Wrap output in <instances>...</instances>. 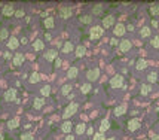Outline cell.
<instances>
[{
  "instance_id": "9a60e30c",
  "label": "cell",
  "mask_w": 159,
  "mask_h": 140,
  "mask_svg": "<svg viewBox=\"0 0 159 140\" xmlns=\"http://www.w3.org/2000/svg\"><path fill=\"white\" fill-rule=\"evenodd\" d=\"M12 60H14V66H21L24 63V55L22 54H15Z\"/></svg>"
},
{
  "instance_id": "44dd1931",
  "label": "cell",
  "mask_w": 159,
  "mask_h": 140,
  "mask_svg": "<svg viewBox=\"0 0 159 140\" xmlns=\"http://www.w3.org/2000/svg\"><path fill=\"white\" fill-rule=\"evenodd\" d=\"M72 128H73V125H72V122L70 121H66L63 125H61V130L64 131V133H70V131H72Z\"/></svg>"
},
{
  "instance_id": "4fadbf2b",
  "label": "cell",
  "mask_w": 159,
  "mask_h": 140,
  "mask_svg": "<svg viewBox=\"0 0 159 140\" xmlns=\"http://www.w3.org/2000/svg\"><path fill=\"white\" fill-rule=\"evenodd\" d=\"M2 14H3L5 16H11V15H14V14H15V7H14L12 5H6V6H3Z\"/></svg>"
},
{
  "instance_id": "f6af8a7d",
  "label": "cell",
  "mask_w": 159,
  "mask_h": 140,
  "mask_svg": "<svg viewBox=\"0 0 159 140\" xmlns=\"http://www.w3.org/2000/svg\"><path fill=\"white\" fill-rule=\"evenodd\" d=\"M20 43H22V45H25V43H27V37H21Z\"/></svg>"
},
{
  "instance_id": "5bb4252c",
  "label": "cell",
  "mask_w": 159,
  "mask_h": 140,
  "mask_svg": "<svg viewBox=\"0 0 159 140\" xmlns=\"http://www.w3.org/2000/svg\"><path fill=\"white\" fill-rule=\"evenodd\" d=\"M74 54H76V57H77V58L83 57V55L86 54V48H85V46H82V45L76 46V48H74Z\"/></svg>"
},
{
  "instance_id": "6da1fadb",
  "label": "cell",
  "mask_w": 159,
  "mask_h": 140,
  "mask_svg": "<svg viewBox=\"0 0 159 140\" xmlns=\"http://www.w3.org/2000/svg\"><path fill=\"white\" fill-rule=\"evenodd\" d=\"M77 109H79L77 103H70L68 106L64 109V112H63V118H64V119H68L70 116H73L74 113L77 112Z\"/></svg>"
},
{
  "instance_id": "f35d334b",
  "label": "cell",
  "mask_w": 159,
  "mask_h": 140,
  "mask_svg": "<svg viewBox=\"0 0 159 140\" xmlns=\"http://www.w3.org/2000/svg\"><path fill=\"white\" fill-rule=\"evenodd\" d=\"M21 140H33V134L31 133H24V134H21Z\"/></svg>"
},
{
  "instance_id": "ac0fdd59",
  "label": "cell",
  "mask_w": 159,
  "mask_h": 140,
  "mask_svg": "<svg viewBox=\"0 0 159 140\" xmlns=\"http://www.w3.org/2000/svg\"><path fill=\"white\" fill-rule=\"evenodd\" d=\"M77 73H79L77 67H70V69H68V72H67V76H68V79H74V77L77 76Z\"/></svg>"
},
{
  "instance_id": "c3c4849f",
  "label": "cell",
  "mask_w": 159,
  "mask_h": 140,
  "mask_svg": "<svg viewBox=\"0 0 159 140\" xmlns=\"http://www.w3.org/2000/svg\"><path fill=\"white\" fill-rule=\"evenodd\" d=\"M45 39H46V40H51V39H52V36H51V34H46Z\"/></svg>"
},
{
  "instance_id": "d6a6232c",
  "label": "cell",
  "mask_w": 159,
  "mask_h": 140,
  "mask_svg": "<svg viewBox=\"0 0 159 140\" xmlns=\"http://www.w3.org/2000/svg\"><path fill=\"white\" fill-rule=\"evenodd\" d=\"M7 37H9V31L6 29H0V40H5Z\"/></svg>"
},
{
  "instance_id": "484cf974",
  "label": "cell",
  "mask_w": 159,
  "mask_h": 140,
  "mask_svg": "<svg viewBox=\"0 0 159 140\" xmlns=\"http://www.w3.org/2000/svg\"><path fill=\"white\" fill-rule=\"evenodd\" d=\"M85 127H86V125L83 124V122H79V124L76 125V133H77V134H83L85 130H86Z\"/></svg>"
},
{
  "instance_id": "b9f144b4",
  "label": "cell",
  "mask_w": 159,
  "mask_h": 140,
  "mask_svg": "<svg viewBox=\"0 0 159 140\" xmlns=\"http://www.w3.org/2000/svg\"><path fill=\"white\" fill-rule=\"evenodd\" d=\"M3 58H5V60H11V58H14V55L11 54V52H9V51H6V52H5V54H3Z\"/></svg>"
},
{
  "instance_id": "3957f363",
  "label": "cell",
  "mask_w": 159,
  "mask_h": 140,
  "mask_svg": "<svg viewBox=\"0 0 159 140\" xmlns=\"http://www.w3.org/2000/svg\"><path fill=\"white\" fill-rule=\"evenodd\" d=\"M98 76H100V69H91V70H88L86 72V79L89 81V84L91 82H94L95 79H98Z\"/></svg>"
},
{
  "instance_id": "d6986e66",
  "label": "cell",
  "mask_w": 159,
  "mask_h": 140,
  "mask_svg": "<svg viewBox=\"0 0 159 140\" xmlns=\"http://www.w3.org/2000/svg\"><path fill=\"white\" fill-rule=\"evenodd\" d=\"M33 48H34V51H42L43 48H45V43H43L40 39H37V40H34Z\"/></svg>"
},
{
  "instance_id": "bcb514c9",
  "label": "cell",
  "mask_w": 159,
  "mask_h": 140,
  "mask_svg": "<svg viewBox=\"0 0 159 140\" xmlns=\"http://www.w3.org/2000/svg\"><path fill=\"white\" fill-rule=\"evenodd\" d=\"M129 31H132V30H134V25H132V24H128V27H127Z\"/></svg>"
},
{
  "instance_id": "7a4b0ae2",
  "label": "cell",
  "mask_w": 159,
  "mask_h": 140,
  "mask_svg": "<svg viewBox=\"0 0 159 140\" xmlns=\"http://www.w3.org/2000/svg\"><path fill=\"white\" fill-rule=\"evenodd\" d=\"M103 34H104V29L101 27V25H95V27L91 29V39H94V40L100 39Z\"/></svg>"
},
{
  "instance_id": "7402d4cb",
  "label": "cell",
  "mask_w": 159,
  "mask_h": 140,
  "mask_svg": "<svg viewBox=\"0 0 159 140\" xmlns=\"http://www.w3.org/2000/svg\"><path fill=\"white\" fill-rule=\"evenodd\" d=\"M43 104H45V100H43V99H34L33 107H34V109H42V107H43Z\"/></svg>"
},
{
  "instance_id": "f546056e",
  "label": "cell",
  "mask_w": 159,
  "mask_h": 140,
  "mask_svg": "<svg viewBox=\"0 0 159 140\" xmlns=\"http://www.w3.org/2000/svg\"><path fill=\"white\" fill-rule=\"evenodd\" d=\"M81 22H83V24H91V22H92V16H91V15H82V16H81Z\"/></svg>"
},
{
  "instance_id": "d590c367",
  "label": "cell",
  "mask_w": 159,
  "mask_h": 140,
  "mask_svg": "<svg viewBox=\"0 0 159 140\" xmlns=\"http://www.w3.org/2000/svg\"><path fill=\"white\" fill-rule=\"evenodd\" d=\"M149 92H150V85H147V84L141 85V94H143V95H147Z\"/></svg>"
},
{
  "instance_id": "7dc6e473",
  "label": "cell",
  "mask_w": 159,
  "mask_h": 140,
  "mask_svg": "<svg viewBox=\"0 0 159 140\" xmlns=\"http://www.w3.org/2000/svg\"><path fill=\"white\" fill-rule=\"evenodd\" d=\"M66 140H74V137H73V136H70V134H68V136L66 137Z\"/></svg>"
},
{
  "instance_id": "816d5d0a",
  "label": "cell",
  "mask_w": 159,
  "mask_h": 140,
  "mask_svg": "<svg viewBox=\"0 0 159 140\" xmlns=\"http://www.w3.org/2000/svg\"><path fill=\"white\" fill-rule=\"evenodd\" d=\"M0 140H3V134L2 133H0Z\"/></svg>"
},
{
  "instance_id": "603a6c76",
  "label": "cell",
  "mask_w": 159,
  "mask_h": 140,
  "mask_svg": "<svg viewBox=\"0 0 159 140\" xmlns=\"http://www.w3.org/2000/svg\"><path fill=\"white\" fill-rule=\"evenodd\" d=\"M110 127V122L107 119H103L101 121V127H100V133H104V131H107Z\"/></svg>"
},
{
  "instance_id": "ab89813d",
  "label": "cell",
  "mask_w": 159,
  "mask_h": 140,
  "mask_svg": "<svg viewBox=\"0 0 159 140\" xmlns=\"http://www.w3.org/2000/svg\"><path fill=\"white\" fill-rule=\"evenodd\" d=\"M92 140H107L104 137V134L103 133H97V134H94V139Z\"/></svg>"
},
{
  "instance_id": "8992f818",
  "label": "cell",
  "mask_w": 159,
  "mask_h": 140,
  "mask_svg": "<svg viewBox=\"0 0 159 140\" xmlns=\"http://www.w3.org/2000/svg\"><path fill=\"white\" fill-rule=\"evenodd\" d=\"M125 31H127V27H125V25H123V24H116V25H114V30H113V34H114V36H116V37H119V36H123V34H125Z\"/></svg>"
},
{
  "instance_id": "f907efd6",
  "label": "cell",
  "mask_w": 159,
  "mask_h": 140,
  "mask_svg": "<svg viewBox=\"0 0 159 140\" xmlns=\"http://www.w3.org/2000/svg\"><path fill=\"white\" fill-rule=\"evenodd\" d=\"M152 140H159V134H156L155 137H152Z\"/></svg>"
},
{
  "instance_id": "9c48e42d",
  "label": "cell",
  "mask_w": 159,
  "mask_h": 140,
  "mask_svg": "<svg viewBox=\"0 0 159 140\" xmlns=\"http://www.w3.org/2000/svg\"><path fill=\"white\" fill-rule=\"evenodd\" d=\"M58 14H60L61 18H68V16H72V9H70V7H67V6H61L60 11H58Z\"/></svg>"
},
{
  "instance_id": "2e32d148",
  "label": "cell",
  "mask_w": 159,
  "mask_h": 140,
  "mask_svg": "<svg viewBox=\"0 0 159 140\" xmlns=\"http://www.w3.org/2000/svg\"><path fill=\"white\" fill-rule=\"evenodd\" d=\"M7 127H9L11 130H15L16 127H20V119L18 118H12L7 121Z\"/></svg>"
},
{
  "instance_id": "f5cc1de1",
  "label": "cell",
  "mask_w": 159,
  "mask_h": 140,
  "mask_svg": "<svg viewBox=\"0 0 159 140\" xmlns=\"http://www.w3.org/2000/svg\"><path fill=\"white\" fill-rule=\"evenodd\" d=\"M107 140H114V139H113V137H110V139H107Z\"/></svg>"
},
{
  "instance_id": "83f0119b",
  "label": "cell",
  "mask_w": 159,
  "mask_h": 140,
  "mask_svg": "<svg viewBox=\"0 0 159 140\" xmlns=\"http://www.w3.org/2000/svg\"><path fill=\"white\" fill-rule=\"evenodd\" d=\"M147 81H149V82H152V84H155V82L158 81V75H156V72H150V73L147 75Z\"/></svg>"
},
{
  "instance_id": "60d3db41",
  "label": "cell",
  "mask_w": 159,
  "mask_h": 140,
  "mask_svg": "<svg viewBox=\"0 0 159 140\" xmlns=\"http://www.w3.org/2000/svg\"><path fill=\"white\" fill-rule=\"evenodd\" d=\"M16 18H21V16H24V11L22 9H18V11H15V14H14Z\"/></svg>"
},
{
  "instance_id": "cb8c5ba5",
  "label": "cell",
  "mask_w": 159,
  "mask_h": 140,
  "mask_svg": "<svg viewBox=\"0 0 159 140\" xmlns=\"http://www.w3.org/2000/svg\"><path fill=\"white\" fill-rule=\"evenodd\" d=\"M149 12H150V15H153V16L159 15V5H152L149 7Z\"/></svg>"
},
{
  "instance_id": "ffe728a7",
  "label": "cell",
  "mask_w": 159,
  "mask_h": 140,
  "mask_svg": "<svg viewBox=\"0 0 159 140\" xmlns=\"http://www.w3.org/2000/svg\"><path fill=\"white\" fill-rule=\"evenodd\" d=\"M43 24H45V27H46V29H52V27L55 25V21H54V18H52V16H48V18H45Z\"/></svg>"
},
{
  "instance_id": "277c9868",
  "label": "cell",
  "mask_w": 159,
  "mask_h": 140,
  "mask_svg": "<svg viewBox=\"0 0 159 140\" xmlns=\"http://www.w3.org/2000/svg\"><path fill=\"white\" fill-rule=\"evenodd\" d=\"M110 85H112V88H120V86H123V77L120 75L113 76L110 79Z\"/></svg>"
},
{
  "instance_id": "7bdbcfd3",
  "label": "cell",
  "mask_w": 159,
  "mask_h": 140,
  "mask_svg": "<svg viewBox=\"0 0 159 140\" xmlns=\"http://www.w3.org/2000/svg\"><path fill=\"white\" fill-rule=\"evenodd\" d=\"M110 45H112V46H116V45H119V42H118V39H114V37H113V39L110 40Z\"/></svg>"
},
{
  "instance_id": "5b68a950",
  "label": "cell",
  "mask_w": 159,
  "mask_h": 140,
  "mask_svg": "<svg viewBox=\"0 0 159 140\" xmlns=\"http://www.w3.org/2000/svg\"><path fill=\"white\" fill-rule=\"evenodd\" d=\"M5 100L6 101H16L18 99H16V90L15 88H9L7 91H5Z\"/></svg>"
},
{
  "instance_id": "f1b7e54d",
  "label": "cell",
  "mask_w": 159,
  "mask_h": 140,
  "mask_svg": "<svg viewBox=\"0 0 159 140\" xmlns=\"http://www.w3.org/2000/svg\"><path fill=\"white\" fill-rule=\"evenodd\" d=\"M92 14H94V15H101V14H103V6H101V5H95V6L92 7Z\"/></svg>"
},
{
  "instance_id": "e0dca14e",
  "label": "cell",
  "mask_w": 159,
  "mask_h": 140,
  "mask_svg": "<svg viewBox=\"0 0 159 140\" xmlns=\"http://www.w3.org/2000/svg\"><path fill=\"white\" fill-rule=\"evenodd\" d=\"M125 112H127V106H125V104H120V106H116V107H114V115H116V116L123 115Z\"/></svg>"
},
{
  "instance_id": "74e56055",
  "label": "cell",
  "mask_w": 159,
  "mask_h": 140,
  "mask_svg": "<svg viewBox=\"0 0 159 140\" xmlns=\"http://www.w3.org/2000/svg\"><path fill=\"white\" fill-rule=\"evenodd\" d=\"M152 46H153V48H159V34L152 39Z\"/></svg>"
},
{
  "instance_id": "4316f807",
  "label": "cell",
  "mask_w": 159,
  "mask_h": 140,
  "mask_svg": "<svg viewBox=\"0 0 159 140\" xmlns=\"http://www.w3.org/2000/svg\"><path fill=\"white\" fill-rule=\"evenodd\" d=\"M146 67H147V63H146V60L140 58V60L137 61V69H138V70H144Z\"/></svg>"
},
{
  "instance_id": "681fc988",
  "label": "cell",
  "mask_w": 159,
  "mask_h": 140,
  "mask_svg": "<svg viewBox=\"0 0 159 140\" xmlns=\"http://www.w3.org/2000/svg\"><path fill=\"white\" fill-rule=\"evenodd\" d=\"M152 25L153 27H158V21H152Z\"/></svg>"
},
{
  "instance_id": "30bf717a",
  "label": "cell",
  "mask_w": 159,
  "mask_h": 140,
  "mask_svg": "<svg viewBox=\"0 0 159 140\" xmlns=\"http://www.w3.org/2000/svg\"><path fill=\"white\" fill-rule=\"evenodd\" d=\"M131 46H132V43H131L128 39H123V40L119 43V49H120L122 52H128V51L131 49Z\"/></svg>"
},
{
  "instance_id": "e575fe53",
  "label": "cell",
  "mask_w": 159,
  "mask_h": 140,
  "mask_svg": "<svg viewBox=\"0 0 159 140\" xmlns=\"http://www.w3.org/2000/svg\"><path fill=\"white\" fill-rule=\"evenodd\" d=\"M40 81V75L39 73H33L31 76H30V82L31 84H37Z\"/></svg>"
},
{
  "instance_id": "8d00e7d4",
  "label": "cell",
  "mask_w": 159,
  "mask_h": 140,
  "mask_svg": "<svg viewBox=\"0 0 159 140\" xmlns=\"http://www.w3.org/2000/svg\"><path fill=\"white\" fill-rule=\"evenodd\" d=\"M70 91H72V86H70V85H63V88H61V92H63V95H68Z\"/></svg>"
},
{
  "instance_id": "d4e9b609",
  "label": "cell",
  "mask_w": 159,
  "mask_h": 140,
  "mask_svg": "<svg viewBox=\"0 0 159 140\" xmlns=\"http://www.w3.org/2000/svg\"><path fill=\"white\" fill-rule=\"evenodd\" d=\"M40 94L43 95V97H48V95L51 94V86H49V85L42 86V88H40Z\"/></svg>"
},
{
  "instance_id": "836d02e7",
  "label": "cell",
  "mask_w": 159,
  "mask_h": 140,
  "mask_svg": "<svg viewBox=\"0 0 159 140\" xmlns=\"http://www.w3.org/2000/svg\"><path fill=\"white\" fill-rule=\"evenodd\" d=\"M73 49H74V46H73V43H70V42L64 43V46H63V51H64V52H72Z\"/></svg>"
},
{
  "instance_id": "ba28073f",
  "label": "cell",
  "mask_w": 159,
  "mask_h": 140,
  "mask_svg": "<svg viewBox=\"0 0 159 140\" xmlns=\"http://www.w3.org/2000/svg\"><path fill=\"white\" fill-rule=\"evenodd\" d=\"M6 45H7V49H16V48L20 46V39L15 37V36H11Z\"/></svg>"
},
{
  "instance_id": "ee69618b",
  "label": "cell",
  "mask_w": 159,
  "mask_h": 140,
  "mask_svg": "<svg viewBox=\"0 0 159 140\" xmlns=\"http://www.w3.org/2000/svg\"><path fill=\"white\" fill-rule=\"evenodd\" d=\"M60 66H61V60L57 58V60H55V67H60Z\"/></svg>"
},
{
  "instance_id": "4dcf8cb0",
  "label": "cell",
  "mask_w": 159,
  "mask_h": 140,
  "mask_svg": "<svg viewBox=\"0 0 159 140\" xmlns=\"http://www.w3.org/2000/svg\"><path fill=\"white\" fill-rule=\"evenodd\" d=\"M140 36L141 37H149L150 36V29L149 27H143L140 30Z\"/></svg>"
},
{
  "instance_id": "7c38bea8",
  "label": "cell",
  "mask_w": 159,
  "mask_h": 140,
  "mask_svg": "<svg viewBox=\"0 0 159 140\" xmlns=\"http://www.w3.org/2000/svg\"><path fill=\"white\" fill-rule=\"evenodd\" d=\"M57 49H48L46 52H45V58L48 60V61H55L57 60Z\"/></svg>"
},
{
  "instance_id": "1f68e13d",
  "label": "cell",
  "mask_w": 159,
  "mask_h": 140,
  "mask_svg": "<svg viewBox=\"0 0 159 140\" xmlns=\"http://www.w3.org/2000/svg\"><path fill=\"white\" fill-rule=\"evenodd\" d=\"M91 90H92V85H91L89 82H86V84L82 85V92H83V94H88Z\"/></svg>"
},
{
  "instance_id": "52a82bcc",
  "label": "cell",
  "mask_w": 159,
  "mask_h": 140,
  "mask_svg": "<svg viewBox=\"0 0 159 140\" xmlns=\"http://www.w3.org/2000/svg\"><path fill=\"white\" fill-rule=\"evenodd\" d=\"M113 24H114V16L113 15H106L103 18V25H101V27L103 29H109V27H112Z\"/></svg>"
},
{
  "instance_id": "8fae6325",
  "label": "cell",
  "mask_w": 159,
  "mask_h": 140,
  "mask_svg": "<svg viewBox=\"0 0 159 140\" xmlns=\"http://www.w3.org/2000/svg\"><path fill=\"white\" fill-rule=\"evenodd\" d=\"M128 128H129V131H135V130H138V128H140V119L132 118V119L128 122Z\"/></svg>"
}]
</instances>
